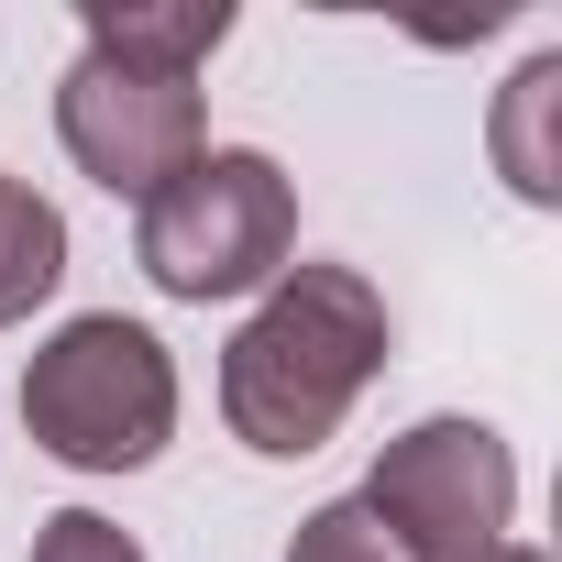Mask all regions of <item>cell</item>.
I'll return each mask as SVG.
<instances>
[{"label":"cell","instance_id":"8","mask_svg":"<svg viewBox=\"0 0 562 562\" xmlns=\"http://www.w3.org/2000/svg\"><path fill=\"white\" fill-rule=\"evenodd\" d=\"M551 100H562V56H529V67L507 78V111H496V155H507V188H518V199H562Z\"/></svg>","mask_w":562,"mask_h":562},{"label":"cell","instance_id":"5","mask_svg":"<svg viewBox=\"0 0 562 562\" xmlns=\"http://www.w3.org/2000/svg\"><path fill=\"white\" fill-rule=\"evenodd\" d=\"M56 133H67V155L111 188V199H155L177 166H199L210 155V133H199V78H177V67H133V56H78L67 67V89H56Z\"/></svg>","mask_w":562,"mask_h":562},{"label":"cell","instance_id":"4","mask_svg":"<svg viewBox=\"0 0 562 562\" xmlns=\"http://www.w3.org/2000/svg\"><path fill=\"white\" fill-rule=\"evenodd\" d=\"M353 507L397 540V562H485L518 518V463L485 419H419L375 452Z\"/></svg>","mask_w":562,"mask_h":562},{"label":"cell","instance_id":"2","mask_svg":"<svg viewBox=\"0 0 562 562\" xmlns=\"http://www.w3.org/2000/svg\"><path fill=\"white\" fill-rule=\"evenodd\" d=\"M288 254H299V188L276 177V155H254V144H210L199 166H177L133 210V265L166 299H188V310L276 288Z\"/></svg>","mask_w":562,"mask_h":562},{"label":"cell","instance_id":"6","mask_svg":"<svg viewBox=\"0 0 562 562\" xmlns=\"http://www.w3.org/2000/svg\"><path fill=\"white\" fill-rule=\"evenodd\" d=\"M78 23H89L100 56H133V67H177V78H199L210 45L232 34V0H89Z\"/></svg>","mask_w":562,"mask_h":562},{"label":"cell","instance_id":"10","mask_svg":"<svg viewBox=\"0 0 562 562\" xmlns=\"http://www.w3.org/2000/svg\"><path fill=\"white\" fill-rule=\"evenodd\" d=\"M34 562H144V551H133V529H111L100 507H56V518L34 529Z\"/></svg>","mask_w":562,"mask_h":562},{"label":"cell","instance_id":"11","mask_svg":"<svg viewBox=\"0 0 562 562\" xmlns=\"http://www.w3.org/2000/svg\"><path fill=\"white\" fill-rule=\"evenodd\" d=\"M485 562H551V551H529V540H496V551H485Z\"/></svg>","mask_w":562,"mask_h":562},{"label":"cell","instance_id":"3","mask_svg":"<svg viewBox=\"0 0 562 562\" xmlns=\"http://www.w3.org/2000/svg\"><path fill=\"white\" fill-rule=\"evenodd\" d=\"M23 430H34V452H56L78 474L155 463L166 430H177V364H166V342L144 321H122V310L67 321L23 364Z\"/></svg>","mask_w":562,"mask_h":562},{"label":"cell","instance_id":"7","mask_svg":"<svg viewBox=\"0 0 562 562\" xmlns=\"http://www.w3.org/2000/svg\"><path fill=\"white\" fill-rule=\"evenodd\" d=\"M67 276V221L56 199H34V177H0V331L34 321Z\"/></svg>","mask_w":562,"mask_h":562},{"label":"cell","instance_id":"1","mask_svg":"<svg viewBox=\"0 0 562 562\" xmlns=\"http://www.w3.org/2000/svg\"><path fill=\"white\" fill-rule=\"evenodd\" d=\"M375 364H386V299L353 265H288L221 353V419L243 452L299 463L353 419Z\"/></svg>","mask_w":562,"mask_h":562},{"label":"cell","instance_id":"9","mask_svg":"<svg viewBox=\"0 0 562 562\" xmlns=\"http://www.w3.org/2000/svg\"><path fill=\"white\" fill-rule=\"evenodd\" d=\"M288 562H397V540H386V529H375L353 496H331V507H310V518H299Z\"/></svg>","mask_w":562,"mask_h":562}]
</instances>
